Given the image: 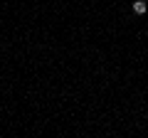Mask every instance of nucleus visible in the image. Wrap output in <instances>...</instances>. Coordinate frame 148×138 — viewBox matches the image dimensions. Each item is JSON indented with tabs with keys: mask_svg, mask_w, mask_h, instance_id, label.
<instances>
[{
	"mask_svg": "<svg viewBox=\"0 0 148 138\" xmlns=\"http://www.w3.org/2000/svg\"><path fill=\"white\" fill-rule=\"evenodd\" d=\"M146 10H148V3H146V0H133V12H136V15H143Z\"/></svg>",
	"mask_w": 148,
	"mask_h": 138,
	"instance_id": "obj_1",
	"label": "nucleus"
}]
</instances>
